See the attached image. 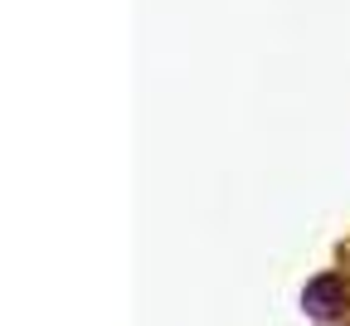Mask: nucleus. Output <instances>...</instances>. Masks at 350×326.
I'll return each instance as SVG.
<instances>
[{"label":"nucleus","mask_w":350,"mask_h":326,"mask_svg":"<svg viewBox=\"0 0 350 326\" xmlns=\"http://www.w3.org/2000/svg\"><path fill=\"white\" fill-rule=\"evenodd\" d=\"M301 307L312 312V316H336L340 307H345V283L336 273H321L317 283H306V292H301Z\"/></svg>","instance_id":"obj_1"}]
</instances>
